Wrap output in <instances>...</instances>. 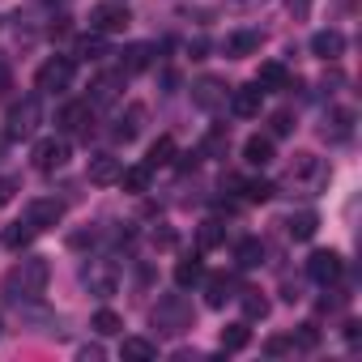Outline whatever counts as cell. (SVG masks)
<instances>
[{
    "label": "cell",
    "mask_w": 362,
    "mask_h": 362,
    "mask_svg": "<svg viewBox=\"0 0 362 362\" xmlns=\"http://www.w3.org/2000/svg\"><path fill=\"white\" fill-rule=\"evenodd\" d=\"M86 243H94V230H77V235H69V247H86Z\"/></svg>",
    "instance_id": "b9f144b4"
},
{
    "label": "cell",
    "mask_w": 362,
    "mask_h": 362,
    "mask_svg": "<svg viewBox=\"0 0 362 362\" xmlns=\"http://www.w3.org/2000/svg\"><path fill=\"white\" fill-rule=\"evenodd\" d=\"M349 132H354V111H345V107L328 111V119H324V141H349Z\"/></svg>",
    "instance_id": "ffe728a7"
},
{
    "label": "cell",
    "mask_w": 362,
    "mask_h": 362,
    "mask_svg": "<svg viewBox=\"0 0 362 362\" xmlns=\"http://www.w3.org/2000/svg\"><path fill=\"white\" fill-rule=\"evenodd\" d=\"M81 286L94 294V298H111L119 290V269L115 260H86L81 264Z\"/></svg>",
    "instance_id": "277c9868"
},
{
    "label": "cell",
    "mask_w": 362,
    "mask_h": 362,
    "mask_svg": "<svg viewBox=\"0 0 362 362\" xmlns=\"http://www.w3.org/2000/svg\"><path fill=\"white\" fill-rule=\"evenodd\" d=\"M256 86H260L264 94H277V90H290V73H286V64H277V60H269V64H260V73H256Z\"/></svg>",
    "instance_id": "e0dca14e"
},
{
    "label": "cell",
    "mask_w": 362,
    "mask_h": 362,
    "mask_svg": "<svg viewBox=\"0 0 362 362\" xmlns=\"http://www.w3.org/2000/svg\"><path fill=\"white\" fill-rule=\"evenodd\" d=\"M290 128H294V115H290V111H277V115H273V136H286Z\"/></svg>",
    "instance_id": "f35d334b"
},
{
    "label": "cell",
    "mask_w": 362,
    "mask_h": 362,
    "mask_svg": "<svg viewBox=\"0 0 362 362\" xmlns=\"http://www.w3.org/2000/svg\"><path fill=\"white\" fill-rule=\"evenodd\" d=\"M345 341H349V345H358V324H354V320L345 324Z\"/></svg>",
    "instance_id": "f6af8a7d"
},
{
    "label": "cell",
    "mask_w": 362,
    "mask_h": 362,
    "mask_svg": "<svg viewBox=\"0 0 362 362\" xmlns=\"http://www.w3.org/2000/svg\"><path fill=\"white\" fill-rule=\"evenodd\" d=\"M128 22H132L128 5H115V0H103V5L90 9V30H98V35H119Z\"/></svg>",
    "instance_id": "52a82bcc"
},
{
    "label": "cell",
    "mask_w": 362,
    "mask_h": 362,
    "mask_svg": "<svg viewBox=\"0 0 362 362\" xmlns=\"http://www.w3.org/2000/svg\"><path fill=\"white\" fill-rule=\"evenodd\" d=\"M307 273H311V281H320V286H332V281H341V273H345V260L328 247V252H311V260H307Z\"/></svg>",
    "instance_id": "ba28073f"
},
{
    "label": "cell",
    "mask_w": 362,
    "mask_h": 362,
    "mask_svg": "<svg viewBox=\"0 0 362 362\" xmlns=\"http://www.w3.org/2000/svg\"><path fill=\"white\" fill-rule=\"evenodd\" d=\"M47 277H52V264L43 256H26L22 264H13L5 273V281H0V290H5L9 303H35L43 290H47Z\"/></svg>",
    "instance_id": "6da1fadb"
},
{
    "label": "cell",
    "mask_w": 362,
    "mask_h": 362,
    "mask_svg": "<svg viewBox=\"0 0 362 362\" xmlns=\"http://www.w3.org/2000/svg\"><path fill=\"white\" fill-rule=\"evenodd\" d=\"M5 149H9V136H0V158H5Z\"/></svg>",
    "instance_id": "7dc6e473"
},
{
    "label": "cell",
    "mask_w": 362,
    "mask_h": 362,
    "mask_svg": "<svg viewBox=\"0 0 362 362\" xmlns=\"http://www.w3.org/2000/svg\"><path fill=\"white\" fill-rule=\"evenodd\" d=\"M290 9H294V13H298V18H303V13H307V9H311V0H290Z\"/></svg>",
    "instance_id": "bcb514c9"
},
{
    "label": "cell",
    "mask_w": 362,
    "mask_h": 362,
    "mask_svg": "<svg viewBox=\"0 0 362 362\" xmlns=\"http://www.w3.org/2000/svg\"><path fill=\"white\" fill-rule=\"evenodd\" d=\"M64 132H86L90 136V103H69L60 107V119H56Z\"/></svg>",
    "instance_id": "ac0fdd59"
},
{
    "label": "cell",
    "mask_w": 362,
    "mask_h": 362,
    "mask_svg": "<svg viewBox=\"0 0 362 362\" xmlns=\"http://www.w3.org/2000/svg\"><path fill=\"white\" fill-rule=\"evenodd\" d=\"M119 354H124L128 362H149V358H158V345H153V341H145V337H124Z\"/></svg>",
    "instance_id": "484cf974"
},
{
    "label": "cell",
    "mask_w": 362,
    "mask_h": 362,
    "mask_svg": "<svg viewBox=\"0 0 362 362\" xmlns=\"http://www.w3.org/2000/svg\"><path fill=\"white\" fill-rule=\"evenodd\" d=\"M243 158H247V166H269L273 162V136H247L243 141Z\"/></svg>",
    "instance_id": "7402d4cb"
},
{
    "label": "cell",
    "mask_w": 362,
    "mask_h": 362,
    "mask_svg": "<svg viewBox=\"0 0 362 362\" xmlns=\"http://www.w3.org/2000/svg\"><path fill=\"white\" fill-rule=\"evenodd\" d=\"M235 260H239V269H260L264 264V243L260 239H243L235 247Z\"/></svg>",
    "instance_id": "83f0119b"
},
{
    "label": "cell",
    "mask_w": 362,
    "mask_h": 362,
    "mask_svg": "<svg viewBox=\"0 0 362 362\" xmlns=\"http://www.w3.org/2000/svg\"><path fill=\"white\" fill-rule=\"evenodd\" d=\"M197 281H205V260H201V256H184V260L175 264V286L188 290V286H197Z\"/></svg>",
    "instance_id": "44dd1931"
},
{
    "label": "cell",
    "mask_w": 362,
    "mask_h": 362,
    "mask_svg": "<svg viewBox=\"0 0 362 362\" xmlns=\"http://www.w3.org/2000/svg\"><path fill=\"white\" fill-rule=\"evenodd\" d=\"M0 328H5V324H0Z\"/></svg>",
    "instance_id": "c3c4849f"
},
{
    "label": "cell",
    "mask_w": 362,
    "mask_h": 362,
    "mask_svg": "<svg viewBox=\"0 0 362 362\" xmlns=\"http://www.w3.org/2000/svg\"><path fill=\"white\" fill-rule=\"evenodd\" d=\"M119 184H124V192H145V188H149V166H128V170H119Z\"/></svg>",
    "instance_id": "1f68e13d"
},
{
    "label": "cell",
    "mask_w": 362,
    "mask_h": 362,
    "mask_svg": "<svg viewBox=\"0 0 362 362\" xmlns=\"http://www.w3.org/2000/svg\"><path fill=\"white\" fill-rule=\"evenodd\" d=\"M247 341H252V328H247V324H230V328H222V349H226V354L247 349Z\"/></svg>",
    "instance_id": "4dcf8cb0"
},
{
    "label": "cell",
    "mask_w": 362,
    "mask_h": 362,
    "mask_svg": "<svg viewBox=\"0 0 362 362\" xmlns=\"http://www.w3.org/2000/svg\"><path fill=\"white\" fill-rule=\"evenodd\" d=\"M341 52H345V35H341V30H315V35H311V56L337 60Z\"/></svg>",
    "instance_id": "9a60e30c"
},
{
    "label": "cell",
    "mask_w": 362,
    "mask_h": 362,
    "mask_svg": "<svg viewBox=\"0 0 362 362\" xmlns=\"http://www.w3.org/2000/svg\"><path fill=\"white\" fill-rule=\"evenodd\" d=\"M260 103H264V90H260L256 81L230 90V111H235L239 119H256V115H260Z\"/></svg>",
    "instance_id": "4fadbf2b"
},
{
    "label": "cell",
    "mask_w": 362,
    "mask_h": 362,
    "mask_svg": "<svg viewBox=\"0 0 362 362\" xmlns=\"http://www.w3.org/2000/svg\"><path fill=\"white\" fill-rule=\"evenodd\" d=\"M235 188H243V197H247L252 205H264V201L273 197V184H269V179H235Z\"/></svg>",
    "instance_id": "f1b7e54d"
},
{
    "label": "cell",
    "mask_w": 362,
    "mask_h": 362,
    "mask_svg": "<svg viewBox=\"0 0 362 362\" xmlns=\"http://www.w3.org/2000/svg\"><path fill=\"white\" fill-rule=\"evenodd\" d=\"M226 239V230H222V222H201V230H197V243L209 252V247H218Z\"/></svg>",
    "instance_id": "8d00e7d4"
},
{
    "label": "cell",
    "mask_w": 362,
    "mask_h": 362,
    "mask_svg": "<svg viewBox=\"0 0 362 362\" xmlns=\"http://www.w3.org/2000/svg\"><path fill=\"white\" fill-rule=\"evenodd\" d=\"M124 69H115V73H98L94 77V86H90V107H107V103H115L119 98V90H124Z\"/></svg>",
    "instance_id": "8fae6325"
},
{
    "label": "cell",
    "mask_w": 362,
    "mask_h": 362,
    "mask_svg": "<svg viewBox=\"0 0 362 362\" xmlns=\"http://www.w3.org/2000/svg\"><path fill=\"white\" fill-rule=\"evenodd\" d=\"M179 239H175V230L170 226H162V230H153V247H175Z\"/></svg>",
    "instance_id": "ab89813d"
},
{
    "label": "cell",
    "mask_w": 362,
    "mask_h": 362,
    "mask_svg": "<svg viewBox=\"0 0 362 362\" xmlns=\"http://www.w3.org/2000/svg\"><path fill=\"white\" fill-rule=\"evenodd\" d=\"M243 315H247V320H264V315H269V298L256 294V290H243Z\"/></svg>",
    "instance_id": "d590c367"
},
{
    "label": "cell",
    "mask_w": 362,
    "mask_h": 362,
    "mask_svg": "<svg viewBox=\"0 0 362 362\" xmlns=\"http://www.w3.org/2000/svg\"><path fill=\"white\" fill-rule=\"evenodd\" d=\"M226 298H230V277H226V273L209 277V281H205V303H209V307H226Z\"/></svg>",
    "instance_id": "f546056e"
},
{
    "label": "cell",
    "mask_w": 362,
    "mask_h": 362,
    "mask_svg": "<svg viewBox=\"0 0 362 362\" xmlns=\"http://www.w3.org/2000/svg\"><path fill=\"white\" fill-rule=\"evenodd\" d=\"M315 226H320V218H315L311 209H303V214H294V218L286 222V235L303 243V239H311V235H315Z\"/></svg>",
    "instance_id": "4316f807"
},
{
    "label": "cell",
    "mask_w": 362,
    "mask_h": 362,
    "mask_svg": "<svg viewBox=\"0 0 362 362\" xmlns=\"http://www.w3.org/2000/svg\"><path fill=\"white\" fill-rule=\"evenodd\" d=\"M226 94H230V90H226L222 77H201V81L192 86V103H197L201 111H218V107L226 103Z\"/></svg>",
    "instance_id": "7c38bea8"
},
{
    "label": "cell",
    "mask_w": 362,
    "mask_h": 362,
    "mask_svg": "<svg viewBox=\"0 0 362 362\" xmlns=\"http://www.w3.org/2000/svg\"><path fill=\"white\" fill-rule=\"evenodd\" d=\"M39 119H43V107H39V98L30 94V98H22V103L9 107V128H5V136H9V141H26V136L39 128Z\"/></svg>",
    "instance_id": "5b68a950"
},
{
    "label": "cell",
    "mask_w": 362,
    "mask_h": 362,
    "mask_svg": "<svg viewBox=\"0 0 362 362\" xmlns=\"http://www.w3.org/2000/svg\"><path fill=\"white\" fill-rule=\"evenodd\" d=\"M153 64V47L149 43H128L124 52H119V69L124 73H145Z\"/></svg>",
    "instance_id": "2e32d148"
},
{
    "label": "cell",
    "mask_w": 362,
    "mask_h": 362,
    "mask_svg": "<svg viewBox=\"0 0 362 362\" xmlns=\"http://www.w3.org/2000/svg\"><path fill=\"white\" fill-rule=\"evenodd\" d=\"M90 328H94L98 337H115V332H124V320H119L115 311H107V307H103V311L90 320Z\"/></svg>",
    "instance_id": "d6a6232c"
},
{
    "label": "cell",
    "mask_w": 362,
    "mask_h": 362,
    "mask_svg": "<svg viewBox=\"0 0 362 362\" xmlns=\"http://www.w3.org/2000/svg\"><path fill=\"white\" fill-rule=\"evenodd\" d=\"M77 56H81V60H103V56H107V43H103V35H98V30H90V35L77 43Z\"/></svg>",
    "instance_id": "836d02e7"
},
{
    "label": "cell",
    "mask_w": 362,
    "mask_h": 362,
    "mask_svg": "<svg viewBox=\"0 0 362 362\" xmlns=\"http://www.w3.org/2000/svg\"><path fill=\"white\" fill-rule=\"evenodd\" d=\"M60 218H64V201H56V197H39L26 209V222L35 230H52V226H60Z\"/></svg>",
    "instance_id": "9c48e42d"
},
{
    "label": "cell",
    "mask_w": 362,
    "mask_h": 362,
    "mask_svg": "<svg viewBox=\"0 0 362 362\" xmlns=\"http://www.w3.org/2000/svg\"><path fill=\"white\" fill-rule=\"evenodd\" d=\"M141 124H145V107H141V103H132V107L119 115V124H115V141H124V145H128V141H136V136H141Z\"/></svg>",
    "instance_id": "d6986e66"
},
{
    "label": "cell",
    "mask_w": 362,
    "mask_h": 362,
    "mask_svg": "<svg viewBox=\"0 0 362 362\" xmlns=\"http://www.w3.org/2000/svg\"><path fill=\"white\" fill-rule=\"evenodd\" d=\"M320 345V328L315 324H303L294 337H290V349H315Z\"/></svg>",
    "instance_id": "74e56055"
},
{
    "label": "cell",
    "mask_w": 362,
    "mask_h": 362,
    "mask_svg": "<svg viewBox=\"0 0 362 362\" xmlns=\"http://www.w3.org/2000/svg\"><path fill=\"white\" fill-rule=\"evenodd\" d=\"M197 162H201V153H184V162H179V170H192Z\"/></svg>",
    "instance_id": "ee69618b"
},
{
    "label": "cell",
    "mask_w": 362,
    "mask_h": 362,
    "mask_svg": "<svg viewBox=\"0 0 362 362\" xmlns=\"http://www.w3.org/2000/svg\"><path fill=\"white\" fill-rule=\"evenodd\" d=\"M315 175H320V158L315 153H294V162H290V184H311Z\"/></svg>",
    "instance_id": "cb8c5ba5"
},
{
    "label": "cell",
    "mask_w": 362,
    "mask_h": 362,
    "mask_svg": "<svg viewBox=\"0 0 362 362\" xmlns=\"http://www.w3.org/2000/svg\"><path fill=\"white\" fill-rule=\"evenodd\" d=\"M39 230L30 226V222H18V226H9V235H5V247H13V252H22V247H30V239H35Z\"/></svg>",
    "instance_id": "e575fe53"
},
{
    "label": "cell",
    "mask_w": 362,
    "mask_h": 362,
    "mask_svg": "<svg viewBox=\"0 0 362 362\" xmlns=\"http://www.w3.org/2000/svg\"><path fill=\"white\" fill-rule=\"evenodd\" d=\"M13 192H18V184H13V179H0V209H5V205L13 201Z\"/></svg>",
    "instance_id": "60d3db41"
},
{
    "label": "cell",
    "mask_w": 362,
    "mask_h": 362,
    "mask_svg": "<svg viewBox=\"0 0 362 362\" xmlns=\"http://www.w3.org/2000/svg\"><path fill=\"white\" fill-rule=\"evenodd\" d=\"M119 158L115 153H94L90 158V166H86V179L90 184H98V188H111V184H119Z\"/></svg>",
    "instance_id": "30bf717a"
},
{
    "label": "cell",
    "mask_w": 362,
    "mask_h": 362,
    "mask_svg": "<svg viewBox=\"0 0 362 362\" xmlns=\"http://www.w3.org/2000/svg\"><path fill=\"white\" fill-rule=\"evenodd\" d=\"M73 73H77V60L73 56H52V60L39 64L35 86H39V94H60V90L73 86Z\"/></svg>",
    "instance_id": "3957f363"
},
{
    "label": "cell",
    "mask_w": 362,
    "mask_h": 362,
    "mask_svg": "<svg viewBox=\"0 0 362 362\" xmlns=\"http://www.w3.org/2000/svg\"><path fill=\"white\" fill-rule=\"evenodd\" d=\"M226 149H230V132L218 124V128H209V132H205V141H201V149H197V153H201V158H226Z\"/></svg>",
    "instance_id": "603a6c76"
},
{
    "label": "cell",
    "mask_w": 362,
    "mask_h": 362,
    "mask_svg": "<svg viewBox=\"0 0 362 362\" xmlns=\"http://www.w3.org/2000/svg\"><path fill=\"white\" fill-rule=\"evenodd\" d=\"M30 162H35V170H43V175L60 170V166L69 162V136H43V141H35Z\"/></svg>",
    "instance_id": "8992f818"
},
{
    "label": "cell",
    "mask_w": 362,
    "mask_h": 362,
    "mask_svg": "<svg viewBox=\"0 0 362 362\" xmlns=\"http://www.w3.org/2000/svg\"><path fill=\"white\" fill-rule=\"evenodd\" d=\"M260 43H264L260 30H235V35H226V56L230 60H247V56L260 52Z\"/></svg>",
    "instance_id": "5bb4252c"
},
{
    "label": "cell",
    "mask_w": 362,
    "mask_h": 362,
    "mask_svg": "<svg viewBox=\"0 0 362 362\" xmlns=\"http://www.w3.org/2000/svg\"><path fill=\"white\" fill-rule=\"evenodd\" d=\"M286 349H290V341H281V337H273V341L264 345V354H273V358H281Z\"/></svg>",
    "instance_id": "7bdbcfd3"
},
{
    "label": "cell",
    "mask_w": 362,
    "mask_h": 362,
    "mask_svg": "<svg viewBox=\"0 0 362 362\" xmlns=\"http://www.w3.org/2000/svg\"><path fill=\"white\" fill-rule=\"evenodd\" d=\"M153 328L158 332H166V337H179V332H188L192 328V307H188V298H179V294H166V298H158V307H153Z\"/></svg>",
    "instance_id": "7a4b0ae2"
},
{
    "label": "cell",
    "mask_w": 362,
    "mask_h": 362,
    "mask_svg": "<svg viewBox=\"0 0 362 362\" xmlns=\"http://www.w3.org/2000/svg\"><path fill=\"white\" fill-rule=\"evenodd\" d=\"M179 158V149H175V136H158L153 145H149V158H145V166L153 170V166H170Z\"/></svg>",
    "instance_id": "d4e9b609"
}]
</instances>
